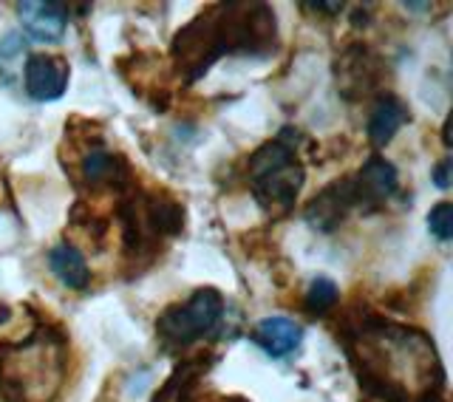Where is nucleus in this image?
I'll use <instances>...</instances> for the list:
<instances>
[{
	"label": "nucleus",
	"mask_w": 453,
	"mask_h": 402,
	"mask_svg": "<svg viewBox=\"0 0 453 402\" xmlns=\"http://www.w3.org/2000/svg\"><path fill=\"white\" fill-rule=\"evenodd\" d=\"M301 184H303V167L287 145L266 142L261 151L252 153L250 188L261 207L287 213L295 205Z\"/></svg>",
	"instance_id": "nucleus-3"
},
{
	"label": "nucleus",
	"mask_w": 453,
	"mask_h": 402,
	"mask_svg": "<svg viewBox=\"0 0 453 402\" xmlns=\"http://www.w3.org/2000/svg\"><path fill=\"white\" fill-rule=\"evenodd\" d=\"M252 340L269 354V357H287L295 352L303 340V329L289 318H264L255 326Z\"/></svg>",
	"instance_id": "nucleus-7"
},
{
	"label": "nucleus",
	"mask_w": 453,
	"mask_h": 402,
	"mask_svg": "<svg viewBox=\"0 0 453 402\" xmlns=\"http://www.w3.org/2000/svg\"><path fill=\"white\" fill-rule=\"evenodd\" d=\"M428 229H431V236H436L439 241H450V236H453V205H448V201L436 205L428 215Z\"/></svg>",
	"instance_id": "nucleus-13"
},
{
	"label": "nucleus",
	"mask_w": 453,
	"mask_h": 402,
	"mask_svg": "<svg viewBox=\"0 0 453 402\" xmlns=\"http://www.w3.org/2000/svg\"><path fill=\"white\" fill-rule=\"evenodd\" d=\"M334 304H337V286H334V281H329V278H315V281H311L309 292H306V309L315 312V314H323V312H329Z\"/></svg>",
	"instance_id": "nucleus-12"
},
{
	"label": "nucleus",
	"mask_w": 453,
	"mask_h": 402,
	"mask_svg": "<svg viewBox=\"0 0 453 402\" xmlns=\"http://www.w3.org/2000/svg\"><path fill=\"white\" fill-rule=\"evenodd\" d=\"M117 159L108 153V151H91L88 156L82 159V174L91 184L96 182H113L117 179Z\"/></svg>",
	"instance_id": "nucleus-11"
},
{
	"label": "nucleus",
	"mask_w": 453,
	"mask_h": 402,
	"mask_svg": "<svg viewBox=\"0 0 453 402\" xmlns=\"http://www.w3.org/2000/svg\"><path fill=\"white\" fill-rule=\"evenodd\" d=\"M224 314V300L216 290H198L188 304L170 306L159 318V335L170 346H188L216 329Z\"/></svg>",
	"instance_id": "nucleus-4"
},
{
	"label": "nucleus",
	"mask_w": 453,
	"mask_h": 402,
	"mask_svg": "<svg viewBox=\"0 0 453 402\" xmlns=\"http://www.w3.org/2000/svg\"><path fill=\"white\" fill-rule=\"evenodd\" d=\"M18 18L32 40L57 43L65 35L68 9L65 4H54V0H26L18 6Z\"/></svg>",
	"instance_id": "nucleus-6"
},
{
	"label": "nucleus",
	"mask_w": 453,
	"mask_h": 402,
	"mask_svg": "<svg viewBox=\"0 0 453 402\" xmlns=\"http://www.w3.org/2000/svg\"><path fill=\"white\" fill-rule=\"evenodd\" d=\"M396 188V170L386 159H374L363 167V174L357 176V188H354V198L365 201H382L391 196Z\"/></svg>",
	"instance_id": "nucleus-10"
},
{
	"label": "nucleus",
	"mask_w": 453,
	"mask_h": 402,
	"mask_svg": "<svg viewBox=\"0 0 453 402\" xmlns=\"http://www.w3.org/2000/svg\"><path fill=\"white\" fill-rule=\"evenodd\" d=\"M65 340L37 329L23 343L0 346V394L6 402H51L65 383Z\"/></svg>",
	"instance_id": "nucleus-2"
},
{
	"label": "nucleus",
	"mask_w": 453,
	"mask_h": 402,
	"mask_svg": "<svg viewBox=\"0 0 453 402\" xmlns=\"http://www.w3.org/2000/svg\"><path fill=\"white\" fill-rule=\"evenodd\" d=\"M360 383L388 402H428L442 389V366L434 343L417 329L374 323L351 343Z\"/></svg>",
	"instance_id": "nucleus-1"
},
{
	"label": "nucleus",
	"mask_w": 453,
	"mask_h": 402,
	"mask_svg": "<svg viewBox=\"0 0 453 402\" xmlns=\"http://www.w3.org/2000/svg\"><path fill=\"white\" fill-rule=\"evenodd\" d=\"M448 174H450V162L445 159L442 165L436 167V174H434V182H436L442 190H448V188H450V179H448Z\"/></svg>",
	"instance_id": "nucleus-14"
},
{
	"label": "nucleus",
	"mask_w": 453,
	"mask_h": 402,
	"mask_svg": "<svg viewBox=\"0 0 453 402\" xmlns=\"http://www.w3.org/2000/svg\"><path fill=\"white\" fill-rule=\"evenodd\" d=\"M49 267L57 278H60V283H65L68 290H85L91 281V269L88 264H85L82 252L74 247V244H57V247L49 252Z\"/></svg>",
	"instance_id": "nucleus-8"
},
{
	"label": "nucleus",
	"mask_w": 453,
	"mask_h": 402,
	"mask_svg": "<svg viewBox=\"0 0 453 402\" xmlns=\"http://www.w3.org/2000/svg\"><path fill=\"white\" fill-rule=\"evenodd\" d=\"M408 120V108L396 97H380L377 105L368 117V136L374 145H386L394 139V134L400 131L403 122Z\"/></svg>",
	"instance_id": "nucleus-9"
},
{
	"label": "nucleus",
	"mask_w": 453,
	"mask_h": 402,
	"mask_svg": "<svg viewBox=\"0 0 453 402\" xmlns=\"http://www.w3.org/2000/svg\"><path fill=\"white\" fill-rule=\"evenodd\" d=\"M68 60L54 54H32L26 60V91L37 103H51V99H60L68 89Z\"/></svg>",
	"instance_id": "nucleus-5"
}]
</instances>
